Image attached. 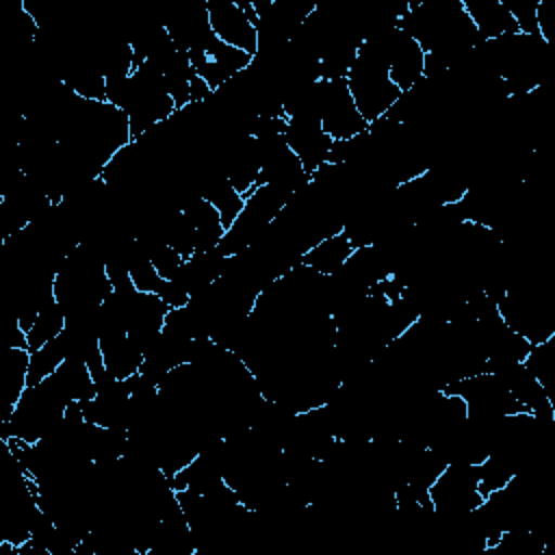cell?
<instances>
[{
	"instance_id": "8fae6325",
	"label": "cell",
	"mask_w": 555,
	"mask_h": 555,
	"mask_svg": "<svg viewBox=\"0 0 555 555\" xmlns=\"http://www.w3.org/2000/svg\"><path fill=\"white\" fill-rule=\"evenodd\" d=\"M65 323H67V317H65V310L54 301L50 304L48 308H43L33 327L28 330V351H35L39 347H43L46 343L54 340L56 336H61V332L65 330Z\"/></svg>"
},
{
	"instance_id": "9c48e42d",
	"label": "cell",
	"mask_w": 555,
	"mask_h": 555,
	"mask_svg": "<svg viewBox=\"0 0 555 555\" xmlns=\"http://www.w3.org/2000/svg\"><path fill=\"white\" fill-rule=\"evenodd\" d=\"M353 249H356V245L351 243L349 234L343 228V230L317 241L312 247H308L301 254L299 262L321 275H334L343 269V264L353 254Z\"/></svg>"
},
{
	"instance_id": "52a82bcc",
	"label": "cell",
	"mask_w": 555,
	"mask_h": 555,
	"mask_svg": "<svg viewBox=\"0 0 555 555\" xmlns=\"http://www.w3.org/2000/svg\"><path fill=\"white\" fill-rule=\"evenodd\" d=\"M30 351L22 347H2L0 351V408L2 421H9L15 403L28 388ZM0 421V423H2Z\"/></svg>"
},
{
	"instance_id": "7c38bea8",
	"label": "cell",
	"mask_w": 555,
	"mask_h": 555,
	"mask_svg": "<svg viewBox=\"0 0 555 555\" xmlns=\"http://www.w3.org/2000/svg\"><path fill=\"white\" fill-rule=\"evenodd\" d=\"M65 358H67V353H65V345H63L61 336H56L54 340L46 343L43 347L30 351L28 386H35V384L43 382L48 375H52Z\"/></svg>"
},
{
	"instance_id": "30bf717a",
	"label": "cell",
	"mask_w": 555,
	"mask_h": 555,
	"mask_svg": "<svg viewBox=\"0 0 555 555\" xmlns=\"http://www.w3.org/2000/svg\"><path fill=\"white\" fill-rule=\"evenodd\" d=\"M481 41H492L503 35L518 33V26L501 0H462Z\"/></svg>"
},
{
	"instance_id": "5b68a950",
	"label": "cell",
	"mask_w": 555,
	"mask_h": 555,
	"mask_svg": "<svg viewBox=\"0 0 555 555\" xmlns=\"http://www.w3.org/2000/svg\"><path fill=\"white\" fill-rule=\"evenodd\" d=\"M284 141L293 150V154L304 165L306 173L312 178V173L327 163L330 150L334 139L325 134L319 119H306V117H288Z\"/></svg>"
},
{
	"instance_id": "7a4b0ae2",
	"label": "cell",
	"mask_w": 555,
	"mask_h": 555,
	"mask_svg": "<svg viewBox=\"0 0 555 555\" xmlns=\"http://www.w3.org/2000/svg\"><path fill=\"white\" fill-rule=\"evenodd\" d=\"M208 22L215 37L251 56L258 52V33L249 17V0H208Z\"/></svg>"
},
{
	"instance_id": "ba28073f",
	"label": "cell",
	"mask_w": 555,
	"mask_h": 555,
	"mask_svg": "<svg viewBox=\"0 0 555 555\" xmlns=\"http://www.w3.org/2000/svg\"><path fill=\"white\" fill-rule=\"evenodd\" d=\"M180 212L195 230V251H208L219 247L225 234V228L221 223L217 208L202 193L191 195L180 206Z\"/></svg>"
},
{
	"instance_id": "3957f363",
	"label": "cell",
	"mask_w": 555,
	"mask_h": 555,
	"mask_svg": "<svg viewBox=\"0 0 555 555\" xmlns=\"http://www.w3.org/2000/svg\"><path fill=\"white\" fill-rule=\"evenodd\" d=\"M186 56L193 69L208 82L212 91H219L225 82H230L241 72H245L254 61L251 54L219 41L215 35L204 46L189 52Z\"/></svg>"
},
{
	"instance_id": "277c9868",
	"label": "cell",
	"mask_w": 555,
	"mask_h": 555,
	"mask_svg": "<svg viewBox=\"0 0 555 555\" xmlns=\"http://www.w3.org/2000/svg\"><path fill=\"white\" fill-rule=\"evenodd\" d=\"M321 126L325 134H330L334 141H347L362 132H366L369 124L360 115L349 87L347 78L340 80H327L325 89V104L321 111Z\"/></svg>"
},
{
	"instance_id": "6da1fadb",
	"label": "cell",
	"mask_w": 555,
	"mask_h": 555,
	"mask_svg": "<svg viewBox=\"0 0 555 555\" xmlns=\"http://www.w3.org/2000/svg\"><path fill=\"white\" fill-rule=\"evenodd\" d=\"M347 87L366 124L384 117L401 95L399 87L388 76L384 52L366 39L360 43L353 67L347 74Z\"/></svg>"
},
{
	"instance_id": "8992f818",
	"label": "cell",
	"mask_w": 555,
	"mask_h": 555,
	"mask_svg": "<svg viewBox=\"0 0 555 555\" xmlns=\"http://www.w3.org/2000/svg\"><path fill=\"white\" fill-rule=\"evenodd\" d=\"M100 353L104 369L117 379H128L141 371L143 349L121 327L100 332Z\"/></svg>"
}]
</instances>
